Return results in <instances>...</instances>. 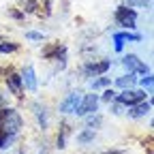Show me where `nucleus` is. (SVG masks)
<instances>
[{
    "label": "nucleus",
    "instance_id": "nucleus-1",
    "mask_svg": "<svg viewBox=\"0 0 154 154\" xmlns=\"http://www.w3.org/2000/svg\"><path fill=\"white\" fill-rule=\"evenodd\" d=\"M22 116L17 113V109L13 107H0V133L11 135V137H17V133L22 131Z\"/></svg>",
    "mask_w": 154,
    "mask_h": 154
},
{
    "label": "nucleus",
    "instance_id": "nucleus-2",
    "mask_svg": "<svg viewBox=\"0 0 154 154\" xmlns=\"http://www.w3.org/2000/svg\"><path fill=\"white\" fill-rule=\"evenodd\" d=\"M113 19H116V24H118V26L126 28L128 32L137 28V11H135V9H128V7H124V5L116 7Z\"/></svg>",
    "mask_w": 154,
    "mask_h": 154
},
{
    "label": "nucleus",
    "instance_id": "nucleus-3",
    "mask_svg": "<svg viewBox=\"0 0 154 154\" xmlns=\"http://www.w3.org/2000/svg\"><path fill=\"white\" fill-rule=\"evenodd\" d=\"M116 101H118L120 105H124V107H133V105H137V103L146 101V90H141V88L122 90V92L116 94Z\"/></svg>",
    "mask_w": 154,
    "mask_h": 154
},
{
    "label": "nucleus",
    "instance_id": "nucleus-4",
    "mask_svg": "<svg viewBox=\"0 0 154 154\" xmlns=\"http://www.w3.org/2000/svg\"><path fill=\"white\" fill-rule=\"evenodd\" d=\"M99 103H101V99H99V94H96V92L84 94V96H82V103L77 105V109H75V116H82V118H86V116H90V113H96Z\"/></svg>",
    "mask_w": 154,
    "mask_h": 154
},
{
    "label": "nucleus",
    "instance_id": "nucleus-5",
    "mask_svg": "<svg viewBox=\"0 0 154 154\" xmlns=\"http://www.w3.org/2000/svg\"><path fill=\"white\" fill-rule=\"evenodd\" d=\"M122 64H124V69L128 71V73H135V75H148L150 73V66L141 60V58L137 56V54H126L124 58H122Z\"/></svg>",
    "mask_w": 154,
    "mask_h": 154
},
{
    "label": "nucleus",
    "instance_id": "nucleus-6",
    "mask_svg": "<svg viewBox=\"0 0 154 154\" xmlns=\"http://www.w3.org/2000/svg\"><path fill=\"white\" fill-rule=\"evenodd\" d=\"M82 96H84L82 90H71V92H66L64 99L60 101V105H58V111H60V113H75L77 105L82 103Z\"/></svg>",
    "mask_w": 154,
    "mask_h": 154
},
{
    "label": "nucleus",
    "instance_id": "nucleus-7",
    "mask_svg": "<svg viewBox=\"0 0 154 154\" xmlns=\"http://www.w3.org/2000/svg\"><path fill=\"white\" fill-rule=\"evenodd\" d=\"M109 66H111L109 60H90V62H86L82 66V73L86 77H101V75H105L109 71Z\"/></svg>",
    "mask_w": 154,
    "mask_h": 154
},
{
    "label": "nucleus",
    "instance_id": "nucleus-8",
    "mask_svg": "<svg viewBox=\"0 0 154 154\" xmlns=\"http://www.w3.org/2000/svg\"><path fill=\"white\" fill-rule=\"evenodd\" d=\"M43 58L47 60H60V66H64L66 62V47L62 43H49L43 47Z\"/></svg>",
    "mask_w": 154,
    "mask_h": 154
},
{
    "label": "nucleus",
    "instance_id": "nucleus-9",
    "mask_svg": "<svg viewBox=\"0 0 154 154\" xmlns=\"http://www.w3.org/2000/svg\"><path fill=\"white\" fill-rule=\"evenodd\" d=\"M5 84H7L9 92H11L13 96H17V99L24 94V84H22V75H19V73H15V71L7 73V75H5Z\"/></svg>",
    "mask_w": 154,
    "mask_h": 154
},
{
    "label": "nucleus",
    "instance_id": "nucleus-10",
    "mask_svg": "<svg viewBox=\"0 0 154 154\" xmlns=\"http://www.w3.org/2000/svg\"><path fill=\"white\" fill-rule=\"evenodd\" d=\"M22 84H24V90H28V92H36V88H38V82H36V71H34V66L32 64H26L24 69H22Z\"/></svg>",
    "mask_w": 154,
    "mask_h": 154
},
{
    "label": "nucleus",
    "instance_id": "nucleus-11",
    "mask_svg": "<svg viewBox=\"0 0 154 154\" xmlns=\"http://www.w3.org/2000/svg\"><path fill=\"white\" fill-rule=\"evenodd\" d=\"M152 111V101H141L133 107H126V116L133 120H139V118H146V116Z\"/></svg>",
    "mask_w": 154,
    "mask_h": 154
},
{
    "label": "nucleus",
    "instance_id": "nucleus-12",
    "mask_svg": "<svg viewBox=\"0 0 154 154\" xmlns=\"http://www.w3.org/2000/svg\"><path fill=\"white\" fill-rule=\"evenodd\" d=\"M135 84H137V75L135 73H126L122 77H116V82H113V86L120 88V90H131Z\"/></svg>",
    "mask_w": 154,
    "mask_h": 154
},
{
    "label": "nucleus",
    "instance_id": "nucleus-13",
    "mask_svg": "<svg viewBox=\"0 0 154 154\" xmlns=\"http://www.w3.org/2000/svg\"><path fill=\"white\" fill-rule=\"evenodd\" d=\"M34 113H36V120H38V126H41L43 131L47 128V109L43 107V105H34Z\"/></svg>",
    "mask_w": 154,
    "mask_h": 154
},
{
    "label": "nucleus",
    "instance_id": "nucleus-14",
    "mask_svg": "<svg viewBox=\"0 0 154 154\" xmlns=\"http://www.w3.org/2000/svg\"><path fill=\"white\" fill-rule=\"evenodd\" d=\"M66 135H69V124L66 122H62L60 124V133H58V137H56V148H64L66 146Z\"/></svg>",
    "mask_w": 154,
    "mask_h": 154
},
{
    "label": "nucleus",
    "instance_id": "nucleus-15",
    "mask_svg": "<svg viewBox=\"0 0 154 154\" xmlns=\"http://www.w3.org/2000/svg\"><path fill=\"white\" fill-rule=\"evenodd\" d=\"M101 124H103V116H101V113H90V116H86V126H88V128L94 131V128H99Z\"/></svg>",
    "mask_w": 154,
    "mask_h": 154
},
{
    "label": "nucleus",
    "instance_id": "nucleus-16",
    "mask_svg": "<svg viewBox=\"0 0 154 154\" xmlns=\"http://www.w3.org/2000/svg\"><path fill=\"white\" fill-rule=\"evenodd\" d=\"M90 141H94V131H92V128H84L82 133H77V143L86 146V143H90Z\"/></svg>",
    "mask_w": 154,
    "mask_h": 154
},
{
    "label": "nucleus",
    "instance_id": "nucleus-17",
    "mask_svg": "<svg viewBox=\"0 0 154 154\" xmlns=\"http://www.w3.org/2000/svg\"><path fill=\"white\" fill-rule=\"evenodd\" d=\"M118 34L122 36L124 43H126V41H128V43H141V41H143V34H139V32H128V30H126V32H118Z\"/></svg>",
    "mask_w": 154,
    "mask_h": 154
},
{
    "label": "nucleus",
    "instance_id": "nucleus-18",
    "mask_svg": "<svg viewBox=\"0 0 154 154\" xmlns=\"http://www.w3.org/2000/svg\"><path fill=\"white\" fill-rule=\"evenodd\" d=\"M19 2H22V11L24 15L26 13H36V9H38V0H19Z\"/></svg>",
    "mask_w": 154,
    "mask_h": 154
},
{
    "label": "nucleus",
    "instance_id": "nucleus-19",
    "mask_svg": "<svg viewBox=\"0 0 154 154\" xmlns=\"http://www.w3.org/2000/svg\"><path fill=\"white\" fill-rule=\"evenodd\" d=\"M139 86H141V90H148V94H152V90H154V77H152V73H148V75L141 77Z\"/></svg>",
    "mask_w": 154,
    "mask_h": 154
},
{
    "label": "nucleus",
    "instance_id": "nucleus-20",
    "mask_svg": "<svg viewBox=\"0 0 154 154\" xmlns=\"http://www.w3.org/2000/svg\"><path fill=\"white\" fill-rule=\"evenodd\" d=\"M124 7H128V9H150L152 0H126Z\"/></svg>",
    "mask_w": 154,
    "mask_h": 154
},
{
    "label": "nucleus",
    "instance_id": "nucleus-21",
    "mask_svg": "<svg viewBox=\"0 0 154 154\" xmlns=\"http://www.w3.org/2000/svg\"><path fill=\"white\" fill-rule=\"evenodd\" d=\"M19 49V43L13 41H0V54H15Z\"/></svg>",
    "mask_w": 154,
    "mask_h": 154
},
{
    "label": "nucleus",
    "instance_id": "nucleus-22",
    "mask_svg": "<svg viewBox=\"0 0 154 154\" xmlns=\"http://www.w3.org/2000/svg\"><path fill=\"white\" fill-rule=\"evenodd\" d=\"M90 86H92V90H99V88H109V86H111V79H109V77H99V79H94Z\"/></svg>",
    "mask_w": 154,
    "mask_h": 154
},
{
    "label": "nucleus",
    "instance_id": "nucleus-23",
    "mask_svg": "<svg viewBox=\"0 0 154 154\" xmlns=\"http://www.w3.org/2000/svg\"><path fill=\"white\" fill-rule=\"evenodd\" d=\"M116 94H118V92H116V90H111V88H107L101 96H99V99L101 101H105V103H113L116 101Z\"/></svg>",
    "mask_w": 154,
    "mask_h": 154
},
{
    "label": "nucleus",
    "instance_id": "nucleus-24",
    "mask_svg": "<svg viewBox=\"0 0 154 154\" xmlns=\"http://www.w3.org/2000/svg\"><path fill=\"white\" fill-rule=\"evenodd\" d=\"M38 9H41V11H38L41 17H49L51 15V0H45L43 5H38Z\"/></svg>",
    "mask_w": 154,
    "mask_h": 154
},
{
    "label": "nucleus",
    "instance_id": "nucleus-25",
    "mask_svg": "<svg viewBox=\"0 0 154 154\" xmlns=\"http://www.w3.org/2000/svg\"><path fill=\"white\" fill-rule=\"evenodd\" d=\"M113 49H116V51H118V54H120V51L124 49V41H122V36H120L118 32H116V34H113Z\"/></svg>",
    "mask_w": 154,
    "mask_h": 154
},
{
    "label": "nucleus",
    "instance_id": "nucleus-26",
    "mask_svg": "<svg viewBox=\"0 0 154 154\" xmlns=\"http://www.w3.org/2000/svg\"><path fill=\"white\" fill-rule=\"evenodd\" d=\"M15 137H11V135H5V133H0V148H9L13 143Z\"/></svg>",
    "mask_w": 154,
    "mask_h": 154
},
{
    "label": "nucleus",
    "instance_id": "nucleus-27",
    "mask_svg": "<svg viewBox=\"0 0 154 154\" xmlns=\"http://www.w3.org/2000/svg\"><path fill=\"white\" fill-rule=\"evenodd\" d=\"M109 111L116 113V116H120V113L124 111V105H120L118 101H113V103H109Z\"/></svg>",
    "mask_w": 154,
    "mask_h": 154
},
{
    "label": "nucleus",
    "instance_id": "nucleus-28",
    "mask_svg": "<svg viewBox=\"0 0 154 154\" xmlns=\"http://www.w3.org/2000/svg\"><path fill=\"white\" fill-rule=\"evenodd\" d=\"M26 38H28V41H43V32L28 30V32H26Z\"/></svg>",
    "mask_w": 154,
    "mask_h": 154
},
{
    "label": "nucleus",
    "instance_id": "nucleus-29",
    "mask_svg": "<svg viewBox=\"0 0 154 154\" xmlns=\"http://www.w3.org/2000/svg\"><path fill=\"white\" fill-rule=\"evenodd\" d=\"M9 17H13V19H22L24 13L19 11V9H9Z\"/></svg>",
    "mask_w": 154,
    "mask_h": 154
},
{
    "label": "nucleus",
    "instance_id": "nucleus-30",
    "mask_svg": "<svg viewBox=\"0 0 154 154\" xmlns=\"http://www.w3.org/2000/svg\"><path fill=\"white\" fill-rule=\"evenodd\" d=\"M2 103H5V94H2V90H0V107H2Z\"/></svg>",
    "mask_w": 154,
    "mask_h": 154
}]
</instances>
